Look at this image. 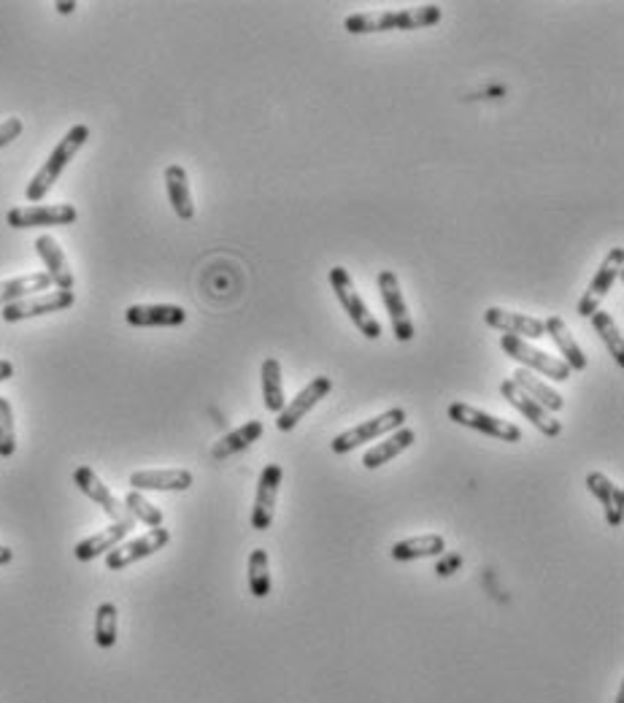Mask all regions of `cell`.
Segmentation results:
<instances>
[{
  "label": "cell",
  "instance_id": "obj_1",
  "mask_svg": "<svg viewBox=\"0 0 624 703\" xmlns=\"http://www.w3.org/2000/svg\"><path fill=\"white\" fill-rule=\"evenodd\" d=\"M444 17L441 6L427 3V6H416V9H400V11H381V14H349L344 19L346 33L352 36H371V33H387V30H416V28H433Z\"/></svg>",
  "mask_w": 624,
  "mask_h": 703
},
{
  "label": "cell",
  "instance_id": "obj_2",
  "mask_svg": "<svg viewBox=\"0 0 624 703\" xmlns=\"http://www.w3.org/2000/svg\"><path fill=\"white\" fill-rule=\"evenodd\" d=\"M87 141H90V128H87V125H73V128L60 138V144L52 149V155L46 157V163L38 168V174L30 179L25 198H28L30 203L44 201L46 195H49V190L57 184V179L63 176L68 163L79 155V149H82Z\"/></svg>",
  "mask_w": 624,
  "mask_h": 703
},
{
  "label": "cell",
  "instance_id": "obj_3",
  "mask_svg": "<svg viewBox=\"0 0 624 703\" xmlns=\"http://www.w3.org/2000/svg\"><path fill=\"white\" fill-rule=\"evenodd\" d=\"M330 287H333L338 303H341L346 314H349L354 328L360 330L365 338H371V341L381 338V322L373 317L368 303L362 301V295L357 293V284H354L352 274L346 271L344 265H333V268H330Z\"/></svg>",
  "mask_w": 624,
  "mask_h": 703
},
{
  "label": "cell",
  "instance_id": "obj_4",
  "mask_svg": "<svg viewBox=\"0 0 624 703\" xmlns=\"http://www.w3.org/2000/svg\"><path fill=\"white\" fill-rule=\"evenodd\" d=\"M403 422H406V411L387 409L384 414H379V417H371V420L360 422L357 428H349L344 430L341 436H335L330 449H333L335 455H349V452H354V449L362 447V444H373V441L381 439V436H389V433L400 430L403 428Z\"/></svg>",
  "mask_w": 624,
  "mask_h": 703
},
{
  "label": "cell",
  "instance_id": "obj_5",
  "mask_svg": "<svg viewBox=\"0 0 624 703\" xmlns=\"http://www.w3.org/2000/svg\"><path fill=\"white\" fill-rule=\"evenodd\" d=\"M500 347H503V352H506L508 357H514L516 363H522V368L538 371V374H543L546 379H554V382H568L570 374H573L560 357H552L549 352H543V349L530 347L525 338L503 333V336H500Z\"/></svg>",
  "mask_w": 624,
  "mask_h": 703
},
{
  "label": "cell",
  "instance_id": "obj_6",
  "mask_svg": "<svg viewBox=\"0 0 624 703\" xmlns=\"http://www.w3.org/2000/svg\"><path fill=\"white\" fill-rule=\"evenodd\" d=\"M446 414H449V420L462 425V428L479 430V433L492 436V439L508 441V444L522 441V428H516L514 422L500 420V417H495V414H487V411L476 409V406H471V403L454 401L452 406L446 409Z\"/></svg>",
  "mask_w": 624,
  "mask_h": 703
},
{
  "label": "cell",
  "instance_id": "obj_7",
  "mask_svg": "<svg viewBox=\"0 0 624 703\" xmlns=\"http://www.w3.org/2000/svg\"><path fill=\"white\" fill-rule=\"evenodd\" d=\"M79 220V211L71 203H55V206H17L6 214L9 228H60V225H73Z\"/></svg>",
  "mask_w": 624,
  "mask_h": 703
},
{
  "label": "cell",
  "instance_id": "obj_8",
  "mask_svg": "<svg viewBox=\"0 0 624 703\" xmlns=\"http://www.w3.org/2000/svg\"><path fill=\"white\" fill-rule=\"evenodd\" d=\"M622 265H624V249L614 247L606 255L603 265H600V268L595 271V279L589 282L587 293L581 295L579 306H576V314H579V317H587L589 320V317H592V314L600 309L603 298L611 293L614 282L619 279V276H622Z\"/></svg>",
  "mask_w": 624,
  "mask_h": 703
},
{
  "label": "cell",
  "instance_id": "obj_9",
  "mask_svg": "<svg viewBox=\"0 0 624 703\" xmlns=\"http://www.w3.org/2000/svg\"><path fill=\"white\" fill-rule=\"evenodd\" d=\"M379 293L381 301H384V309H387L389 320H392V330H395V338L408 344L411 338L416 336L414 322H411V314H408V303L403 298V287H400V279L395 276V271H379Z\"/></svg>",
  "mask_w": 624,
  "mask_h": 703
},
{
  "label": "cell",
  "instance_id": "obj_10",
  "mask_svg": "<svg viewBox=\"0 0 624 703\" xmlns=\"http://www.w3.org/2000/svg\"><path fill=\"white\" fill-rule=\"evenodd\" d=\"M73 303H76L73 290L41 293V295H33V298H25V301L11 303V306H3V309H0V320L3 322L33 320V317H44V314H57V311L71 309Z\"/></svg>",
  "mask_w": 624,
  "mask_h": 703
},
{
  "label": "cell",
  "instance_id": "obj_11",
  "mask_svg": "<svg viewBox=\"0 0 624 703\" xmlns=\"http://www.w3.org/2000/svg\"><path fill=\"white\" fill-rule=\"evenodd\" d=\"M171 541V533L160 525V528H152L149 533H144L141 539L127 541V544H119L106 555V568L109 571H122V568L133 566L138 560H146L152 557L154 552H160Z\"/></svg>",
  "mask_w": 624,
  "mask_h": 703
},
{
  "label": "cell",
  "instance_id": "obj_12",
  "mask_svg": "<svg viewBox=\"0 0 624 703\" xmlns=\"http://www.w3.org/2000/svg\"><path fill=\"white\" fill-rule=\"evenodd\" d=\"M500 393H503V398H506L511 406H514L525 420H530L535 425V428L541 430L543 436H549V439H557L562 433V422L554 420L552 411H546L538 401H533L530 395L522 393L519 387H516L511 379H503V384H500Z\"/></svg>",
  "mask_w": 624,
  "mask_h": 703
},
{
  "label": "cell",
  "instance_id": "obj_13",
  "mask_svg": "<svg viewBox=\"0 0 624 703\" xmlns=\"http://www.w3.org/2000/svg\"><path fill=\"white\" fill-rule=\"evenodd\" d=\"M330 390H333V379H330V376H317V379H311V382H308L306 387H303V390H300V393L279 411V417H276V428L284 430V433L295 428V425L306 417L308 411L314 409L325 395H330Z\"/></svg>",
  "mask_w": 624,
  "mask_h": 703
},
{
  "label": "cell",
  "instance_id": "obj_14",
  "mask_svg": "<svg viewBox=\"0 0 624 703\" xmlns=\"http://www.w3.org/2000/svg\"><path fill=\"white\" fill-rule=\"evenodd\" d=\"M281 471L279 463H268L260 474L257 482V495H254V509H252V528L254 530H268L273 525V512H276V501H279V487H281Z\"/></svg>",
  "mask_w": 624,
  "mask_h": 703
},
{
  "label": "cell",
  "instance_id": "obj_15",
  "mask_svg": "<svg viewBox=\"0 0 624 703\" xmlns=\"http://www.w3.org/2000/svg\"><path fill=\"white\" fill-rule=\"evenodd\" d=\"M195 476L187 468H152L130 474V487L136 493H184L190 490Z\"/></svg>",
  "mask_w": 624,
  "mask_h": 703
},
{
  "label": "cell",
  "instance_id": "obj_16",
  "mask_svg": "<svg viewBox=\"0 0 624 703\" xmlns=\"http://www.w3.org/2000/svg\"><path fill=\"white\" fill-rule=\"evenodd\" d=\"M125 320L133 328H179L187 322V311L173 303H138L125 311Z\"/></svg>",
  "mask_w": 624,
  "mask_h": 703
},
{
  "label": "cell",
  "instance_id": "obj_17",
  "mask_svg": "<svg viewBox=\"0 0 624 703\" xmlns=\"http://www.w3.org/2000/svg\"><path fill=\"white\" fill-rule=\"evenodd\" d=\"M133 528H136V520L127 514L125 520L111 522L106 530H98L90 539L79 541L76 549H73V555H76V560H82V563H90V560H95V557L100 555H109L111 549L119 547V544L130 536V530Z\"/></svg>",
  "mask_w": 624,
  "mask_h": 703
},
{
  "label": "cell",
  "instance_id": "obj_18",
  "mask_svg": "<svg viewBox=\"0 0 624 703\" xmlns=\"http://www.w3.org/2000/svg\"><path fill=\"white\" fill-rule=\"evenodd\" d=\"M73 482H76V487H79V490H82L92 503H98L100 509L109 514L111 520L114 522L125 520L127 517L125 503H119L117 498H114V493H111L109 487L103 484V479H100L90 466L76 468V471H73Z\"/></svg>",
  "mask_w": 624,
  "mask_h": 703
},
{
  "label": "cell",
  "instance_id": "obj_19",
  "mask_svg": "<svg viewBox=\"0 0 624 703\" xmlns=\"http://www.w3.org/2000/svg\"><path fill=\"white\" fill-rule=\"evenodd\" d=\"M543 330H546V338H552L554 341V347L560 349L562 363H565L570 371H587L589 360L587 355H584V349L579 347V341L570 333L568 322L562 320V317H557V314H549V317L543 320Z\"/></svg>",
  "mask_w": 624,
  "mask_h": 703
},
{
  "label": "cell",
  "instance_id": "obj_20",
  "mask_svg": "<svg viewBox=\"0 0 624 703\" xmlns=\"http://www.w3.org/2000/svg\"><path fill=\"white\" fill-rule=\"evenodd\" d=\"M484 322H487L489 328L503 330L508 336L546 338L543 320H535L530 314H519V311L500 309V306H489V309L484 311Z\"/></svg>",
  "mask_w": 624,
  "mask_h": 703
},
{
  "label": "cell",
  "instance_id": "obj_21",
  "mask_svg": "<svg viewBox=\"0 0 624 703\" xmlns=\"http://www.w3.org/2000/svg\"><path fill=\"white\" fill-rule=\"evenodd\" d=\"M587 490L595 495L597 501H600L603 512H606L608 525H611V528H622V514H624L622 487L611 482L606 474L592 471V474L587 476Z\"/></svg>",
  "mask_w": 624,
  "mask_h": 703
},
{
  "label": "cell",
  "instance_id": "obj_22",
  "mask_svg": "<svg viewBox=\"0 0 624 703\" xmlns=\"http://www.w3.org/2000/svg\"><path fill=\"white\" fill-rule=\"evenodd\" d=\"M36 252L38 257L44 260L46 265V276L52 279L57 290H73V271L68 260H65V252L60 249L55 238L44 233V236L36 238Z\"/></svg>",
  "mask_w": 624,
  "mask_h": 703
},
{
  "label": "cell",
  "instance_id": "obj_23",
  "mask_svg": "<svg viewBox=\"0 0 624 703\" xmlns=\"http://www.w3.org/2000/svg\"><path fill=\"white\" fill-rule=\"evenodd\" d=\"M165 192H168V201H171L176 217L184 222H190L195 217V201H192L190 190V176L181 165H168L165 168Z\"/></svg>",
  "mask_w": 624,
  "mask_h": 703
},
{
  "label": "cell",
  "instance_id": "obj_24",
  "mask_svg": "<svg viewBox=\"0 0 624 703\" xmlns=\"http://www.w3.org/2000/svg\"><path fill=\"white\" fill-rule=\"evenodd\" d=\"M416 441V433L411 428H400L395 433H389L387 439L371 447L365 455H362V466L368 471H376V468L387 466L389 460H395L398 455H403L411 444Z\"/></svg>",
  "mask_w": 624,
  "mask_h": 703
},
{
  "label": "cell",
  "instance_id": "obj_25",
  "mask_svg": "<svg viewBox=\"0 0 624 703\" xmlns=\"http://www.w3.org/2000/svg\"><path fill=\"white\" fill-rule=\"evenodd\" d=\"M444 552H446V541L444 536H438V533H425V536H414V539L398 541V544H392V549H389L392 560H398V563L444 555Z\"/></svg>",
  "mask_w": 624,
  "mask_h": 703
},
{
  "label": "cell",
  "instance_id": "obj_26",
  "mask_svg": "<svg viewBox=\"0 0 624 703\" xmlns=\"http://www.w3.org/2000/svg\"><path fill=\"white\" fill-rule=\"evenodd\" d=\"M263 433H265V425L260 420L244 422L241 428H236L233 433H227L225 439H219L217 444H214L211 457H214V460H227V457L238 455V452H244V449L252 447L254 441L260 439Z\"/></svg>",
  "mask_w": 624,
  "mask_h": 703
},
{
  "label": "cell",
  "instance_id": "obj_27",
  "mask_svg": "<svg viewBox=\"0 0 624 703\" xmlns=\"http://www.w3.org/2000/svg\"><path fill=\"white\" fill-rule=\"evenodd\" d=\"M511 382L522 390V393H527L533 401H538L546 411H560L562 406H565V401H562V395L557 393V390H552V384H546L543 379H538V376L533 374V371H527V368H516L514 376H511Z\"/></svg>",
  "mask_w": 624,
  "mask_h": 703
},
{
  "label": "cell",
  "instance_id": "obj_28",
  "mask_svg": "<svg viewBox=\"0 0 624 703\" xmlns=\"http://www.w3.org/2000/svg\"><path fill=\"white\" fill-rule=\"evenodd\" d=\"M49 287H55V284L46 276V271L44 274H25L9 279V282H0V309L17 301H25V298H33L36 293H46Z\"/></svg>",
  "mask_w": 624,
  "mask_h": 703
},
{
  "label": "cell",
  "instance_id": "obj_29",
  "mask_svg": "<svg viewBox=\"0 0 624 703\" xmlns=\"http://www.w3.org/2000/svg\"><path fill=\"white\" fill-rule=\"evenodd\" d=\"M263 403L265 409L279 414L287 406L284 398V384H281V363L276 357H265L263 360Z\"/></svg>",
  "mask_w": 624,
  "mask_h": 703
},
{
  "label": "cell",
  "instance_id": "obj_30",
  "mask_svg": "<svg viewBox=\"0 0 624 703\" xmlns=\"http://www.w3.org/2000/svg\"><path fill=\"white\" fill-rule=\"evenodd\" d=\"M592 328L600 333V338H603V344L608 347V352H611V357L616 360V366H624V338H622V330L616 328L614 317L608 314V311L597 309L592 317Z\"/></svg>",
  "mask_w": 624,
  "mask_h": 703
},
{
  "label": "cell",
  "instance_id": "obj_31",
  "mask_svg": "<svg viewBox=\"0 0 624 703\" xmlns=\"http://www.w3.org/2000/svg\"><path fill=\"white\" fill-rule=\"evenodd\" d=\"M249 590L254 598L271 595V560L265 549H254L249 555Z\"/></svg>",
  "mask_w": 624,
  "mask_h": 703
},
{
  "label": "cell",
  "instance_id": "obj_32",
  "mask_svg": "<svg viewBox=\"0 0 624 703\" xmlns=\"http://www.w3.org/2000/svg\"><path fill=\"white\" fill-rule=\"evenodd\" d=\"M117 622V606L111 601L100 603L98 612H95V644H98L100 649H111L117 644Z\"/></svg>",
  "mask_w": 624,
  "mask_h": 703
},
{
  "label": "cell",
  "instance_id": "obj_33",
  "mask_svg": "<svg viewBox=\"0 0 624 703\" xmlns=\"http://www.w3.org/2000/svg\"><path fill=\"white\" fill-rule=\"evenodd\" d=\"M125 509L133 520L144 522L149 528H160V525H163V512H160L152 501H146L144 493L130 490V493L125 495Z\"/></svg>",
  "mask_w": 624,
  "mask_h": 703
},
{
  "label": "cell",
  "instance_id": "obj_34",
  "mask_svg": "<svg viewBox=\"0 0 624 703\" xmlns=\"http://www.w3.org/2000/svg\"><path fill=\"white\" fill-rule=\"evenodd\" d=\"M17 452V430H14V411L6 398H0V457H11Z\"/></svg>",
  "mask_w": 624,
  "mask_h": 703
},
{
  "label": "cell",
  "instance_id": "obj_35",
  "mask_svg": "<svg viewBox=\"0 0 624 703\" xmlns=\"http://www.w3.org/2000/svg\"><path fill=\"white\" fill-rule=\"evenodd\" d=\"M22 130H25L22 119H17V117L3 119V122H0V149L9 147L11 141H17V138L22 136Z\"/></svg>",
  "mask_w": 624,
  "mask_h": 703
},
{
  "label": "cell",
  "instance_id": "obj_36",
  "mask_svg": "<svg viewBox=\"0 0 624 703\" xmlns=\"http://www.w3.org/2000/svg\"><path fill=\"white\" fill-rule=\"evenodd\" d=\"M14 376V363L11 360H0V382H9Z\"/></svg>",
  "mask_w": 624,
  "mask_h": 703
},
{
  "label": "cell",
  "instance_id": "obj_37",
  "mask_svg": "<svg viewBox=\"0 0 624 703\" xmlns=\"http://www.w3.org/2000/svg\"><path fill=\"white\" fill-rule=\"evenodd\" d=\"M11 560H14V552L9 547H0V566H9Z\"/></svg>",
  "mask_w": 624,
  "mask_h": 703
},
{
  "label": "cell",
  "instance_id": "obj_38",
  "mask_svg": "<svg viewBox=\"0 0 624 703\" xmlns=\"http://www.w3.org/2000/svg\"><path fill=\"white\" fill-rule=\"evenodd\" d=\"M55 9L68 17V14H73V11H76V3H55Z\"/></svg>",
  "mask_w": 624,
  "mask_h": 703
},
{
  "label": "cell",
  "instance_id": "obj_39",
  "mask_svg": "<svg viewBox=\"0 0 624 703\" xmlns=\"http://www.w3.org/2000/svg\"><path fill=\"white\" fill-rule=\"evenodd\" d=\"M616 703H624V690H622V693H619V698H616Z\"/></svg>",
  "mask_w": 624,
  "mask_h": 703
}]
</instances>
